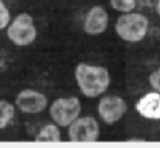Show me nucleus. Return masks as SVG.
I'll use <instances>...</instances> for the list:
<instances>
[{
  "label": "nucleus",
  "mask_w": 160,
  "mask_h": 148,
  "mask_svg": "<svg viewBox=\"0 0 160 148\" xmlns=\"http://www.w3.org/2000/svg\"><path fill=\"white\" fill-rule=\"evenodd\" d=\"M149 83H150V86L154 90L160 92V68L150 73V76H149Z\"/></svg>",
  "instance_id": "obj_14"
},
{
  "label": "nucleus",
  "mask_w": 160,
  "mask_h": 148,
  "mask_svg": "<svg viewBox=\"0 0 160 148\" xmlns=\"http://www.w3.org/2000/svg\"><path fill=\"white\" fill-rule=\"evenodd\" d=\"M156 13L160 16V0H157L156 2Z\"/></svg>",
  "instance_id": "obj_15"
},
{
  "label": "nucleus",
  "mask_w": 160,
  "mask_h": 148,
  "mask_svg": "<svg viewBox=\"0 0 160 148\" xmlns=\"http://www.w3.org/2000/svg\"><path fill=\"white\" fill-rule=\"evenodd\" d=\"M126 102L121 96H105L98 103V114L105 124L119 121L126 113Z\"/></svg>",
  "instance_id": "obj_6"
},
{
  "label": "nucleus",
  "mask_w": 160,
  "mask_h": 148,
  "mask_svg": "<svg viewBox=\"0 0 160 148\" xmlns=\"http://www.w3.org/2000/svg\"><path fill=\"white\" fill-rule=\"evenodd\" d=\"M136 112L149 120H160V92H149L135 106Z\"/></svg>",
  "instance_id": "obj_9"
},
{
  "label": "nucleus",
  "mask_w": 160,
  "mask_h": 148,
  "mask_svg": "<svg viewBox=\"0 0 160 148\" xmlns=\"http://www.w3.org/2000/svg\"><path fill=\"white\" fill-rule=\"evenodd\" d=\"M99 124L91 116L78 117L68 126V140L72 142H95L99 138Z\"/></svg>",
  "instance_id": "obj_5"
},
{
  "label": "nucleus",
  "mask_w": 160,
  "mask_h": 148,
  "mask_svg": "<svg viewBox=\"0 0 160 148\" xmlns=\"http://www.w3.org/2000/svg\"><path fill=\"white\" fill-rule=\"evenodd\" d=\"M115 31L126 42H139L149 31V20L142 13H123L116 20Z\"/></svg>",
  "instance_id": "obj_2"
},
{
  "label": "nucleus",
  "mask_w": 160,
  "mask_h": 148,
  "mask_svg": "<svg viewBox=\"0 0 160 148\" xmlns=\"http://www.w3.org/2000/svg\"><path fill=\"white\" fill-rule=\"evenodd\" d=\"M81 113V102L78 97H60L50 106V116L52 121L60 127H68L72 124Z\"/></svg>",
  "instance_id": "obj_4"
},
{
  "label": "nucleus",
  "mask_w": 160,
  "mask_h": 148,
  "mask_svg": "<svg viewBox=\"0 0 160 148\" xmlns=\"http://www.w3.org/2000/svg\"><path fill=\"white\" fill-rule=\"evenodd\" d=\"M34 141L37 142H60L61 133L57 124H45L41 130L34 137Z\"/></svg>",
  "instance_id": "obj_10"
},
{
  "label": "nucleus",
  "mask_w": 160,
  "mask_h": 148,
  "mask_svg": "<svg viewBox=\"0 0 160 148\" xmlns=\"http://www.w3.org/2000/svg\"><path fill=\"white\" fill-rule=\"evenodd\" d=\"M129 142H143L145 140H140V138H132V140H128Z\"/></svg>",
  "instance_id": "obj_16"
},
{
  "label": "nucleus",
  "mask_w": 160,
  "mask_h": 148,
  "mask_svg": "<svg viewBox=\"0 0 160 148\" xmlns=\"http://www.w3.org/2000/svg\"><path fill=\"white\" fill-rule=\"evenodd\" d=\"M10 24V13L3 0H0V30L6 28Z\"/></svg>",
  "instance_id": "obj_13"
},
{
  "label": "nucleus",
  "mask_w": 160,
  "mask_h": 148,
  "mask_svg": "<svg viewBox=\"0 0 160 148\" xmlns=\"http://www.w3.org/2000/svg\"><path fill=\"white\" fill-rule=\"evenodd\" d=\"M111 7L116 12L129 13L136 9V0H109Z\"/></svg>",
  "instance_id": "obj_12"
},
{
  "label": "nucleus",
  "mask_w": 160,
  "mask_h": 148,
  "mask_svg": "<svg viewBox=\"0 0 160 148\" xmlns=\"http://www.w3.org/2000/svg\"><path fill=\"white\" fill-rule=\"evenodd\" d=\"M16 106L26 114H38L47 109L48 99L44 93L38 90L24 89L16 97Z\"/></svg>",
  "instance_id": "obj_7"
},
{
  "label": "nucleus",
  "mask_w": 160,
  "mask_h": 148,
  "mask_svg": "<svg viewBox=\"0 0 160 148\" xmlns=\"http://www.w3.org/2000/svg\"><path fill=\"white\" fill-rule=\"evenodd\" d=\"M75 82L84 96L98 97L109 88L111 76L106 68L81 62L75 68Z\"/></svg>",
  "instance_id": "obj_1"
},
{
  "label": "nucleus",
  "mask_w": 160,
  "mask_h": 148,
  "mask_svg": "<svg viewBox=\"0 0 160 148\" xmlns=\"http://www.w3.org/2000/svg\"><path fill=\"white\" fill-rule=\"evenodd\" d=\"M109 16L102 6H94L89 9L84 20V31L89 35H99L108 28Z\"/></svg>",
  "instance_id": "obj_8"
},
{
  "label": "nucleus",
  "mask_w": 160,
  "mask_h": 148,
  "mask_svg": "<svg viewBox=\"0 0 160 148\" xmlns=\"http://www.w3.org/2000/svg\"><path fill=\"white\" fill-rule=\"evenodd\" d=\"M14 117V106L6 100H0V128H6Z\"/></svg>",
  "instance_id": "obj_11"
},
{
  "label": "nucleus",
  "mask_w": 160,
  "mask_h": 148,
  "mask_svg": "<svg viewBox=\"0 0 160 148\" xmlns=\"http://www.w3.org/2000/svg\"><path fill=\"white\" fill-rule=\"evenodd\" d=\"M7 37L17 47H27L36 41L37 30L34 20L28 13H20L7 25Z\"/></svg>",
  "instance_id": "obj_3"
}]
</instances>
